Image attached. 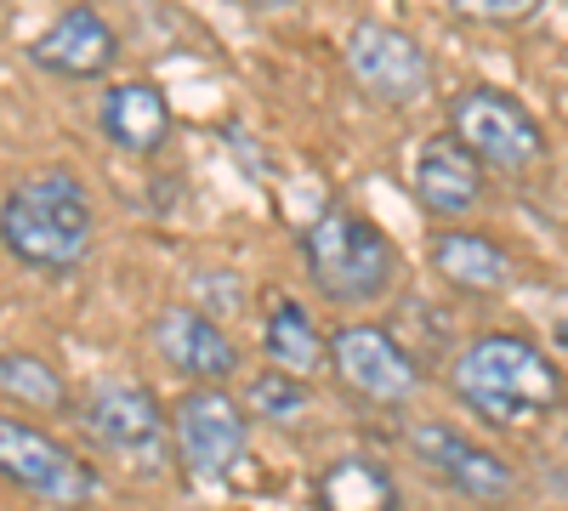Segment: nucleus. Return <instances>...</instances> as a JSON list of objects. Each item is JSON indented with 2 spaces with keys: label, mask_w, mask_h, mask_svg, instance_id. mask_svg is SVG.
<instances>
[{
  "label": "nucleus",
  "mask_w": 568,
  "mask_h": 511,
  "mask_svg": "<svg viewBox=\"0 0 568 511\" xmlns=\"http://www.w3.org/2000/svg\"><path fill=\"white\" fill-rule=\"evenodd\" d=\"M98 211L74 171H40L0 200V245L34 273H69L91 256Z\"/></svg>",
  "instance_id": "1"
},
{
  "label": "nucleus",
  "mask_w": 568,
  "mask_h": 511,
  "mask_svg": "<svg viewBox=\"0 0 568 511\" xmlns=\"http://www.w3.org/2000/svg\"><path fill=\"white\" fill-rule=\"evenodd\" d=\"M455 398L495 427H529L562 403V376L535 341L489 330L455 358Z\"/></svg>",
  "instance_id": "2"
},
{
  "label": "nucleus",
  "mask_w": 568,
  "mask_h": 511,
  "mask_svg": "<svg viewBox=\"0 0 568 511\" xmlns=\"http://www.w3.org/2000/svg\"><path fill=\"white\" fill-rule=\"evenodd\" d=\"M302 262H307V278L318 285V296L336 307L382 302L398 273L393 239L369 216H353V211H324L302 234Z\"/></svg>",
  "instance_id": "3"
},
{
  "label": "nucleus",
  "mask_w": 568,
  "mask_h": 511,
  "mask_svg": "<svg viewBox=\"0 0 568 511\" xmlns=\"http://www.w3.org/2000/svg\"><path fill=\"white\" fill-rule=\"evenodd\" d=\"M449 131L466 143V154L489 171H535L546 160V131L540 120L495 85H471L449 109Z\"/></svg>",
  "instance_id": "4"
},
{
  "label": "nucleus",
  "mask_w": 568,
  "mask_h": 511,
  "mask_svg": "<svg viewBox=\"0 0 568 511\" xmlns=\"http://www.w3.org/2000/svg\"><path fill=\"white\" fill-rule=\"evenodd\" d=\"M85 432L136 472H165V460L176 449L160 398L136 381H98L91 387L85 392Z\"/></svg>",
  "instance_id": "5"
},
{
  "label": "nucleus",
  "mask_w": 568,
  "mask_h": 511,
  "mask_svg": "<svg viewBox=\"0 0 568 511\" xmlns=\"http://www.w3.org/2000/svg\"><path fill=\"white\" fill-rule=\"evenodd\" d=\"M171 443H176L182 467L194 478L222 483V478L240 472L245 454H251V415L222 387H194L171 415Z\"/></svg>",
  "instance_id": "6"
},
{
  "label": "nucleus",
  "mask_w": 568,
  "mask_h": 511,
  "mask_svg": "<svg viewBox=\"0 0 568 511\" xmlns=\"http://www.w3.org/2000/svg\"><path fill=\"white\" fill-rule=\"evenodd\" d=\"M0 478L45 505H91L98 494V472L63 438L18 421V415H0Z\"/></svg>",
  "instance_id": "7"
},
{
  "label": "nucleus",
  "mask_w": 568,
  "mask_h": 511,
  "mask_svg": "<svg viewBox=\"0 0 568 511\" xmlns=\"http://www.w3.org/2000/svg\"><path fill=\"white\" fill-rule=\"evenodd\" d=\"M347 74L358 80V91H369L387 109H409L433 91V63H426L420 40L387 23H358L347 34Z\"/></svg>",
  "instance_id": "8"
},
{
  "label": "nucleus",
  "mask_w": 568,
  "mask_h": 511,
  "mask_svg": "<svg viewBox=\"0 0 568 511\" xmlns=\"http://www.w3.org/2000/svg\"><path fill=\"white\" fill-rule=\"evenodd\" d=\"M329 364L336 376L347 381V392L369 398V403H409L415 387H420V369L415 358L382 330V324H342L329 336Z\"/></svg>",
  "instance_id": "9"
},
{
  "label": "nucleus",
  "mask_w": 568,
  "mask_h": 511,
  "mask_svg": "<svg viewBox=\"0 0 568 511\" xmlns=\"http://www.w3.org/2000/svg\"><path fill=\"white\" fill-rule=\"evenodd\" d=\"M409 449H415V460H420L426 472H438V483H449L466 500H506L517 489L511 467H506L495 449L471 443L466 432H455L444 421H420L409 432Z\"/></svg>",
  "instance_id": "10"
},
{
  "label": "nucleus",
  "mask_w": 568,
  "mask_h": 511,
  "mask_svg": "<svg viewBox=\"0 0 568 511\" xmlns=\"http://www.w3.org/2000/svg\"><path fill=\"white\" fill-rule=\"evenodd\" d=\"M120 58V34L98 7H69L29 40V63L58 80H98Z\"/></svg>",
  "instance_id": "11"
},
{
  "label": "nucleus",
  "mask_w": 568,
  "mask_h": 511,
  "mask_svg": "<svg viewBox=\"0 0 568 511\" xmlns=\"http://www.w3.org/2000/svg\"><path fill=\"white\" fill-rule=\"evenodd\" d=\"M149 336H154L160 358L187 381H227L233 369H240V347H233V336L200 307H165Z\"/></svg>",
  "instance_id": "12"
},
{
  "label": "nucleus",
  "mask_w": 568,
  "mask_h": 511,
  "mask_svg": "<svg viewBox=\"0 0 568 511\" xmlns=\"http://www.w3.org/2000/svg\"><path fill=\"white\" fill-rule=\"evenodd\" d=\"M409 188H415V200H420L426 216L455 222V216L478 211V200H484V165L466 154V143H460L455 131H444V136H433V143L415 154Z\"/></svg>",
  "instance_id": "13"
},
{
  "label": "nucleus",
  "mask_w": 568,
  "mask_h": 511,
  "mask_svg": "<svg viewBox=\"0 0 568 511\" xmlns=\"http://www.w3.org/2000/svg\"><path fill=\"white\" fill-rule=\"evenodd\" d=\"M98 125L114 149L125 154H154L165 149L171 136V103L154 80H120L103 91V109H98Z\"/></svg>",
  "instance_id": "14"
},
{
  "label": "nucleus",
  "mask_w": 568,
  "mask_h": 511,
  "mask_svg": "<svg viewBox=\"0 0 568 511\" xmlns=\"http://www.w3.org/2000/svg\"><path fill=\"white\" fill-rule=\"evenodd\" d=\"M433 267L455 290H500V285H511L506 245H495L489 234H466V227H449V234L433 239Z\"/></svg>",
  "instance_id": "15"
},
{
  "label": "nucleus",
  "mask_w": 568,
  "mask_h": 511,
  "mask_svg": "<svg viewBox=\"0 0 568 511\" xmlns=\"http://www.w3.org/2000/svg\"><path fill=\"white\" fill-rule=\"evenodd\" d=\"M313 494H318L324 511H398L393 478L382 472V460H369V454L329 460V467L318 472V483H313Z\"/></svg>",
  "instance_id": "16"
},
{
  "label": "nucleus",
  "mask_w": 568,
  "mask_h": 511,
  "mask_svg": "<svg viewBox=\"0 0 568 511\" xmlns=\"http://www.w3.org/2000/svg\"><path fill=\"white\" fill-rule=\"evenodd\" d=\"M262 347L278 369H291V376H313V369L329 358L318 324L307 318L302 302H273L267 307V330H262Z\"/></svg>",
  "instance_id": "17"
},
{
  "label": "nucleus",
  "mask_w": 568,
  "mask_h": 511,
  "mask_svg": "<svg viewBox=\"0 0 568 511\" xmlns=\"http://www.w3.org/2000/svg\"><path fill=\"white\" fill-rule=\"evenodd\" d=\"M0 398H12L34 415L69 409V381L34 352H0Z\"/></svg>",
  "instance_id": "18"
},
{
  "label": "nucleus",
  "mask_w": 568,
  "mask_h": 511,
  "mask_svg": "<svg viewBox=\"0 0 568 511\" xmlns=\"http://www.w3.org/2000/svg\"><path fill=\"white\" fill-rule=\"evenodd\" d=\"M307 403H313V392L291 376V369H262V376L245 387V415H256V421H273V427H291V421H302L307 415Z\"/></svg>",
  "instance_id": "19"
},
{
  "label": "nucleus",
  "mask_w": 568,
  "mask_h": 511,
  "mask_svg": "<svg viewBox=\"0 0 568 511\" xmlns=\"http://www.w3.org/2000/svg\"><path fill=\"white\" fill-rule=\"evenodd\" d=\"M540 0H449V12L466 23H524Z\"/></svg>",
  "instance_id": "20"
},
{
  "label": "nucleus",
  "mask_w": 568,
  "mask_h": 511,
  "mask_svg": "<svg viewBox=\"0 0 568 511\" xmlns=\"http://www.w3.org/2000/svg\"><path fill=\"white\" fill-rule=\"evenodd\" d=\"M256 12H284V7H296V0H251Z\"/></svg>",
  "instance_id": "21"
}]
</instances>
